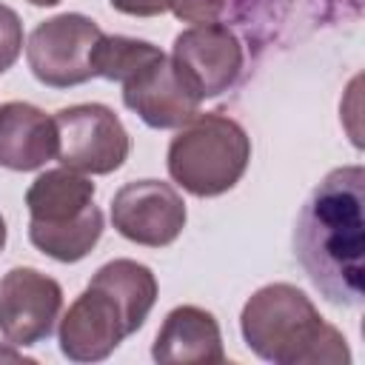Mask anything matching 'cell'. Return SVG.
I'll return each instance as SVG.
<instances>
[{
    "label": "cell",
    "instance_id": "4",
    "mask_svg": "<svg viewBox=\"0 0 365 365\" xmlns=\"http://www.w3.org/2000/svg\"><path fill=\"white\" fill-rule=\"evenodd\" d=\"M251 163V137L222 114H194L168 143V174L194 197H220L231 191Z\"/></svg>",
    "mask_w": 365,
    "mask_h": 365
},
{
    "label": "cell",
    "instance_id": "15",
    "mask_svg": "<svg viewBox=\"0 0 365 365\" xmlns=\"http://www.w3.org/2000/svg\"><path fill=\"white\" fill-rule=\"evenodd\" d=\"M157 54H160V48L148 40L123 37V34H103L91 51V71H94V77L123 83L131 71H137L143 63H148Z\"/></svg>",
    "mask_w": 365,
    "mask_h": 365
},
{
    "label": "cell",
    "instance_id": "13",
    "mask_svg": "<svg viewBox=\"0 0 365 365\" xmlns=\"http://www.w3.org/2000/svg\"><path fill=\"white\" fill-rule=\"evenodd\" d=\"M57 157V123L31 103L0 106V165L9 171H37Z\"/></svg>",
    "mask_w": 365,
    "mask_h": 365
},
{
    "label": "cell",
    "instance_id": "5",
    "mask_svg": "<svg viewBox=\"0 0 365 365\" xmlns=\"http://www.w3.org/2000/svg\"><path fill=\"white\" fill-rule=\"evenodd\" d=\"M103 29L86 14H57L34 26L26 43V60L31 74L48 88L83 86L94 77L91 51L100 43Z\"/></svg>",
    "mask_w": 365,
    "mask_h": 365
},
{
    "label": "cell",
    "instance_id": "3",
    "mask_svg": "<svg viewBox=\"0 0 365 365\" xmlns=\"http://www.w3.org/2000/svg\"><path fill=\"white\" fill-rule=\"evenodd\" d=\"M29 240L57 262H80L103 237L94 182L74 168H48L26 191Z\"/></svg>",
    "mask_w": 365,
    "mask_h": 365
},
{
    "label": "cell",
    "instance_id": "10",
    "mask_svg": "<svg viewBox=\"0 0 365 365\" xmlns=\"http://www.w3.org/2000/svg\"><path fill=\"white\" fill-rule=\"evenodd\" d=\"M120 86L125 108H131L148 128H180L200 111L202 103L165 51L143 63Z\"/></svg>",
    "mask_w": 365,
    "mask_h": 365
},
{
    "label": "cell",
    "instance_id": "8",
    "mask_svg": "<svg viewBox=\"0 0 365 365\" xmlns=\"http://www.w3.org/2000/svg\"><path fill=\"white\" fill-rule=\"evenodd\" d=\"M171 63L188 83V88L205 100L228 91L245 63L240 37L225 23H194L174 37Z\"/></svg>",
    "mask_w": 365,
    "mask_h": 365
},
{
    "label": "cell",
    "instance_id": "16",
    "mask_svg": "<svg viewBox=\"0 0 365 365\" xmlns=\"http://www.w3.org/2000/svg\"><path fill=\"white\" fill-rule=\"evenodd\" d=\"M23 51V23L14 9L0 3V74L9 71Z\"/></svg>",
    "mask_w": 365,
    "mask_h": 365
},
{
    "label": "cell",
    "instance_id": "1",
    "mask_svg": "<svg viewBox=\"0 0 365 365\" xmlns=\"http://www.w3.org/2000/svg\"><path fill=\"white\" fill-rule=\"evenodd\" d=\"M365 171L342 165L305 200L297 228L294 254L308 279L334 305L362 302V248H365Z\"/></svg>",
    "mask_w": 365,
    "mask_h": 365
},
{
    "label": "cell",
    "instance_id": "20",
    "mask_svg": "<svg viewBox=\"0 0 365 365\" xmlns=\"http://www.w3.org/2000/svg\"><path fill=\"white\" fill-rule=\"evenodd\" d=\"M31 6H57L60 0H29Z\"/></svg>",
    "mask_w": 365,
    "mask_h": 365
},
{
    "label": "cell",
    "instance_id": "9",
    "mask_svg": "<svg viewBox=\"0 0 365 365\" xmlns=\"http://www.w3.org/2000/svg\"><path fill=\"white\" fill-rule=\"evenodd\" d=\"M185 200L171 182L134 180L111 200V222L120 237L148 248L171 245L185 228Z\"/></svg>",
    "mask_w": 365,
    "mask_h": 365
},
{
    "label": "cell",
    "instance_id": "17",
    "mask_svg": "<svg viewBox=\"0 0 365 365\" xmlns=\"http://www.w3.org/2000/svg\"><path fill=\"white\" fill-rule=\"evenodd\" d=\"M225 9L228 0H168V11L182 23H217Z\"/></svg>",
    "mask_w": 365,
    "mask_h": 365
},
{
    "label": "cell",
    "instance_id": "11",
    "mask_svg": "<svg viewBox=\"0 0 365 365\" xmlns=\"http://www.w3.org/2000/svg\"><path fill=\"white\" fill-rule=\"evenodd\" d=\"M125 336H131V328L123 308L108 291L91 282L68 305L57 328L60 351L71 362H100L111 356Z\"/></svg>",
    "mask_w": 365,
    "mask_h": 365
},
{
    "label": "cell",
    "instance_id": "12",
    "mask_svg": "<svg viewBox=\"0 0 365 365\" xmlns=\"http://www.w3.org/2000/svg\"><path fill=\"white\" fill-rule=\"evenodd\" d=\"M151 356L160 365H220L225 351L217 317L200 305H177L165 314Z\"/></svg>",
    "mask_w": 365,
    "mask_h": 365
},
{
    "label": "cell",
    "instance_id": "18",
    "mask_svg": "<svg viewBox=\"0 0 365 365\" xmlns=\"http://www.w3.org/2000/svg\"><path fill=\"white\" fill-rule=\"evenodd\" d=\"M108 3L128 17H157L168 11V0H108Z\"/></svg>",
    "mask_w": 365,
    "mask_h": 365
},
{
    "label": "cell",
    "instance_id": "7",
    "mask_svg": "<svg viewBox=\"0 0 365 365\" xmlns=\"http://www.w3.org/2000/svg\"><path fill=\"white\" fill-rule=\"evenodd\" d=\"M63 288L48 274L17 265L0 277V334L9 345H37L54 334Z\"/></svg>",
    "mask_w": 365,
    "mask_h": 365
},
{
    "label": "cell",
    "instance_id": "19",
    "mask_svg": "<svg viewBox=\"0 0 365 365\" xmlns=\"http://www.w3.org/2000/svg\"><path fill=\"white\" fill-rule=\"evenodd\" d=\"M3 245H6V220L0 214V251H3Z\"/></svg>",
    "mask_w": 365,
    "mask_h": 365
},
{
    "label": "cell",
    "instance_id": "6",
    "mask_svg": "<svg viewBox=\"0 0 365 365\" xmlns=\"http://www.w3.org/2000/svg\"><path fill=\"white\" fill-rule=\"evenodd\" d=\"M57 123V160L80 174H111L131 151V137L120 117L103 103H80L60 108Z\"/></svg>",
    "mask_w": 365,
    "mask_h": 365
},
{
    "label": "cell",
    "instance_id": "2",
    "mask_svg": "<svg viewBox=\"0 0 365 365\" xmlns=\"http://www.w3.org/2000/svg\"><path fill=\"white\" fill-rule=\"evenodd\" d=\"M245 345L274 365H348L339 328L322 319L311 297L291 282L257 288L240 314Z\"/></svg>",
    "mask_w": 365,
    "mask_h": 365
},
{
    "label": "cell",
    "instance_id": "14",
    "mask_svg": "<svg viewBox=\"0 0 365 365\" xmlns=\"http://www.w3.org/2000/svg\"><path fill=\"white\" fill-rule=\"evenodd\" d=\"M88 282L108 291L117 299L131 334L145 325V319L157 302V277L151 274L148 265H143L137 259H111L103 268H97Z\"/></svg>",
    "mask_w": 365,
    "mask_h": 365
}]
</instances>
